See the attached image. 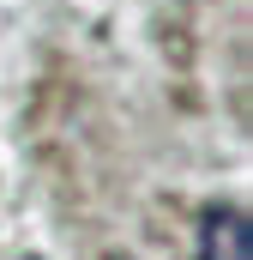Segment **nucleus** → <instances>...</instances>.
Segmentation results:
<instances>
[{"label":"nucleus","mask_w":253,"mask_h":260,"mask_svg":"<svg viewBox=\"0 0 253 260\" xmlns=\"http://www.w3.org/2000/svg\"><path fill=\"white\" fill-rule=\"evenodd\" d=\"M199 260H253V230L241 206H205L199 212V236H193Z\"/></svg>","instance_id":"1"}]
</instances>
